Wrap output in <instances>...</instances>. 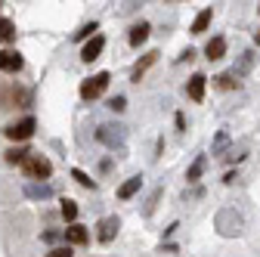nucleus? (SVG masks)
Instances as JSON below:
<instances>
[{"label": "nucleus", "mask_w": 260, "mask_h": 257, "mask_svg": "<svg viewBox=\"0 0 260 257\" xmlns=\"http://www.w3.org/2000/svg\"><path fill=\"white\" fill-rule=\"evenodd\" d=\"M223 53H226V38H211L208 47H205V56L211 62H217V59H223Z\"/></svg>", "instance_id": "9b49d317"}, {"label": "nucleus", "mask_w": 260, "mask_h": 257, "mask_svg": "<svg viewBox=\"0 0 260 257\" xmlns=\"http://www.w3.org/2000/svg\"><path fill=\"white\" fill-rule=\"evenodd\" d=\"M90 239V233H87V227H81V223H72L69 230H65V245H84Z\"/></svg>", "instance_id": "6e6552de"}, {"label": "nucleus", "mask_w": 260, "mask_h": 257, "mask_svg": "<svg viewBox=\"0 0 260 257\" xmlns=\"http://www.w3.org/2000/svg\"><path fill=\"white\" fill-rule=\"evenodd\" d=\"M118 227H121V220H118V217H103V220H100V227H96V230H100V233H96V239H100L103 245H109V242L118 236Z\"/></svg>", "instance_id": "20e7f679"}, {"label": "nucleus", "mask_w": 260, "mask_h": 257, "mask_svg": "<svg viewBox=\"0 0 260 257\" xmlns=\"http://www.w3.org/2000/svg\"><path fill=\"white\" fill-rule=\"evenodd\" d=\"M35 127H38V121L31 118V115H25L22 121H13L10 127H7V140H13V143H25V140H31V134H35Z\"/></svg>", "instance_id": "f03ea898"}, {"label": "nucleus", "mask_w": 260, "mask_h": 257, "mask_svg": "<svg viewBox=\"0 0 260 257\" xmlns=\"http://www.w3.org/2000/svg\"><path fill=\"white\" fill-rule=\"evenodd\" d=\"M22 171H25V177H31V180H50L53 165L47 162L44 155H28L25 165H22Z\"/></svg>", "instance_id": "f257e3e1"}, {"label": "nucleus", "mask_w": 260, "mask_h": 257, "mask_svg": "<svg viewBox=\"0 0 260 257\" xmlns=\"http://www.w3.org/2000/svg\"><path fill=\"white\" fill-rule=\"evenodd\" d=\"M211 16H214V10H202L199 16H195V22H192V35H202V31H208Z\"/></svg>", "instance_id": "dca6fc26"}, {"label": "nucleus", "mask_w": 260, "mask_h": 257, "mask_svg": "<svg viewBox=\"0 0 260 257\" xmlns=\"http://www.w3.org/2000/svg\"><path fill=\"white\" fill-rule=\"evenodd\" d=\"M155 62H158V50L146 53V56H143V59L137 62V66H134V72H130V81H137V84H140V81H143V75H146V72H149V69L155 66Z\"/></svg>", "instance_id": "423d86ee"}, {"label": "nucleus", "mask_w": 260, "mask_h": 257, "mask_svg": "<svg viewBox=\"0 0 260 257\" xmlns=\"http://www.w3.org/2000/svg\"><path fill=\"white\" fill-rule=\"evenodd\" d=\"M106 50V38L103 35H93L87 44H84V50H81V59L84 62H93V59H100V53Z\"/></svg>", "instance_id": "39448f33"}, {"label": "nucleus", "mask_w": 260, "mask_h": 257, "mask_svg": "<svg viewBox=\"0 0 260 257\" xmlns=\"http://www.w3.org/2000/svg\"><path fill=\"white\" fill-rule=\"evenodd\" d=\"M149 22H140V25H134L130 28V47H140V44H146L149 41Z\"/></svg>", "instance_id": "ddd939ff"}, {"label": "nucleus", "mask_w": 260, "mask_h": 257, "mask_svg": "<svg viewBox=\"0 0 260 257\" xmlns=\"http://www.w3.org/2000/svg\"><path fill=\"white\" fill-rule=\"evenodd\" d=\"M28 155H31V152H28L25 146H13V149L7 152V162H10V165H25Z\"/></svg>", "instance_id": "a211bd4d"}, {"label": "nucleus", "mask_w": 260, "mask_h": 257, "mask_svg": "<svg viewBox=\"0 0 260 257\" xmlns=\"http://www.w3.org/2000/svg\"><path fill=\"white\" fill-rule=\"evenodd\" d=\"M16 41V22L0 16V44H13Z\"/></svg>", "instance_id": "2eb2a0df"}, {"label": "nucleus", "mask_w": 260, "mask_h": 257, "mask_svg": "<svg viewBox=\"0 0 260 257\" xmlns=\"http://www.w3.org/2000/svg\"><path fill=\"white\" fill-rule=\"evenodd\" d=\"M205 168H208V158H205V155H199V158H195V162L189 165L186 180H189V183H199V180H202V174H205Z\"/></svg>", "instance_id": "4468645a"}, {"label": "nucleus", "mask_w": 260, "mask_h": 257, "mask_svg": "<svg viewBox=\"0 0 260 257\" xmlns=\"http://www.w3.org/2000/svg\"><path fill=\"white\" fill-rule=\"evenodd\" d=\"M72 177H75V180H78L81 186H87V189H93V180H90V177H87L84 171H78V168H75V171H72Z\"/></svg>", "instance_id": "5701e85b"}, {"label": "nucleus", "mask_w": 260, "mask_h": 257, "mask_svg": "<svg viewBox=\"0 0 260 257\" xmlns=\"http://www.w3.org/2000/svg\"><path fill=\"white\" fill-rule=\"evenodd\" d=\"M140 186H143V177H130L121 189H118V199L121 202H127V199H134L137 196V192H140Z\"/></svg>", "instance_id": "f8f14e48"}, {"label": "nucleus", "mask_w": 260, "mask_h": 257, "mask_svg": "<svg viewBox=\"0 0 260 257\" xmlns=\"http://www.w3.org/2000/svg\"><path fill=\"white\" fill-rule=\"evenodd\" d=\"M205 84H208L205 75H192V78H189V87H186V90H189V100L202 103V100H205Z\"/></svg>", "instance_id": "9d476101"}, {"label": "nucleus", "mask_w": 260, "mask_h": 257, "mask_svg": "<svg viewBox=\"0 0 260 257\" xmlns=\"http://www.w3.org/2000/svg\"><path fill=\"white\" fill-rule=\"evenodd\" d=\"M0 7H4V4H0Z\"/></svg>", "instance_id": "bb28decb"}, {"label": "nucleus", "mask_w": 260, "mask_h": 257, "mask_svg": "<svg viewBox=\"0 0 260 257\" xmlns=\"http://www.w3.org/2000/svg\"><path fill=\"white\" fill-rule=\"evenodd\" d=\"M96 140L100 143H106V146H115V143H121L124 140V127H100V134H96Z\"/></svg>", "instance_id": "1a4fd4ad"}, {"label": "nucleus", "mask_w": 260, "mask_h": 257, "mask_svg": "<svg viewBox=\"0 0 260 257\" xmlns=\"http://www.w3.org/2000/svg\"><path fill=\"white\" fill-rule=\"evenodd\" d=\"M257 44H260V31H257Z\"/></svg>", "instance_id": "a878e982"}, {"label": "nucleus", "mask_w": 260, "mask_h": 257, "mask_svg": "<svg viewBox=\"0 0 260 257\" xmlns=\"http://www.w3.org/2000/svg\"><path fill=\"white\" fill-rule=\"evenodd\" d=\"M22 69V56L16 50H0V72H19Z\"/></svg>", "instance_id": "0eeeda50"}, {"label": "nucleus", "mask_w": 260, "mask_h": 257, "mask_svg": "<svg viewBox=\"0 0 260 257\" xmlns=\"http://www.w3.org/2000/svg\"><path fill=\"white\" fill-rule=\"evenodd\" d=\"M214 84H217L220 90H236V87H239V81H236V75H233V72L217 75V78H214Z\"/></svg>", "instance_id": "f3484780"}, {"label": "nucleus", "mask_w": 260, "mask_h": 257, "mask_svg": "<svg viewBox=\"0 0 260 257\" xmlns=\"http://www.w3.org/2000/svg\"><path fill=\"white\" fill-rule=\"evenodd\" d=\"M251 66H254V53L248 50V53H245V59H242V66H236V72H233V75H236V78H242L245 72H251Z\"/></svg>", "instance_id": "aec40b11"}, {"label": "nucleus", "mask_w": 260, "mask_h": 257, "mask_svg": "<svg viewBox=\"0 0 260 257\" xmlns=\"http://www.w3.org/2000/svg\"><path fill=\"white\" fill-rule=\"evenodd\" d=\"M28 196H35V199L41 196V199H47V196H50V189H47V186H41V189H38V186H31V189H28Z\"/></svg>", "instance_id": "393cba45"}, {"label": "nucleus", "mask_w": 260, "mask_h": 257, "mask_svg": "<svg viewBox=\"0 0 260 257\" xmlns=\"http://www.w3.org/2000/svg\"><path fill=\"white\" fill-rule=\"evenodd\" d=\"M96 28H100V25H96V22H90V25H84L81 31H75V41H87V38L93 35V31H96Z\"/></svg>", "instance_id": "412c9836"}, {"label": "nucleus", "mask_w": 260, "mask_h": 257, "mask_svg": "<svg viewBox=\"0 0 260 257\" xmlns=\"http://www.w3.org/2000/svg\"><path fill=\"white\" fill-rule=\"evenodd\" d=\"M62 217H65V223H69V227H72V223L78 220V202L65 199V202H62Z\"/></svg>", "instance_id": "6ab92c4d"}, {"label": "nucleus", "mask_w": 260, "mask_h": 257, "mask_svg": "<svg viewBox=\"0 0 260 257\" xmlns=\"http://www.w3.org/2000/svg\"><path fill=\"white\" fill-rule=\"evenodd\" d=\"M109 109H112V112H124V109H127V100H124V96H112V100H109Z\"/></svg>", "instance_id": "4be33fe9"}, {"label": "nucleus", "mask_w": 260, "mask_h": 257, "mask_svg": "<svg viewBox=\"0 0 260 257\" xmlns=\"http://www.w3.org/2000/svg\"><path fill=\"white\" fill-rule=\"evenodd\" d=\"M47 257H72V248H69V245H62V248H53Z\"/></svg>", "instance_id": "b1692460"}, {"label": "nucleus", "mask_w": 260, "mask_h": 257, "mask_svg": "<svg viewBox=\"0 0 260 257\" xmlns=\"http://www.w3.org/2000/svg\"><path fill=\"white\" fill-rule=\"evenodd\" d=\"M109 81H112L109 72H100V75L87 78V81L81 84V100H96V96H103V90L109 87Z\"/></svg>", "instance_id": "7ed1b4c3"}]
</instances>
